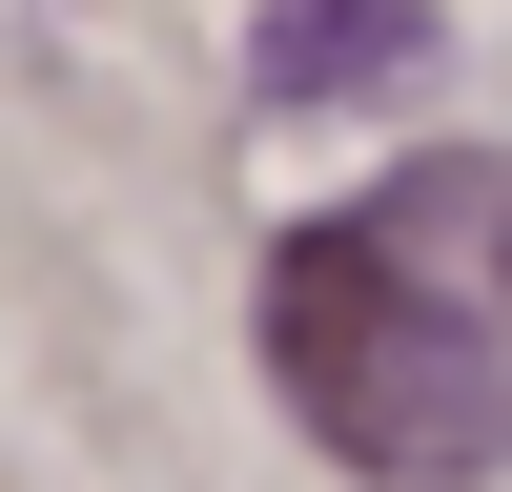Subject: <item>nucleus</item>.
Returning a JSON list of instances; mask_svg holds the SVG:
<instances>
[{
  "instance_id": "obj_1",
  "label": "nucleus",
  "mask_w": 512,
  "mask_h": 492,
  "mask_svg": "<svg viewBox=\"0 0 512 492\" xmlns=\"http://www.w3.org/2000/svg\"><path fill=\"white\" fill-rule=\"evenodd\" d=\"M267 369L349 472L472 492L512 472V144H431L369 205L287 226L267 267Z\"/></svg>"
},
{
  "instance_id": "obj_2",
  "label": "nucleus",
  "mask_w": 512,
  "mask_h": 492,
  "mask_svg": "<svg viewBox=\"0 0 512 492\" xmlns=\"http://www.w3.org/2000/svg\"><path fill=\"white\" fill-rule=\"evenodd\" d=\"M410 62H431V0H267V41H246L267 103H369Z\"/></svg>"
}]
</instances>
